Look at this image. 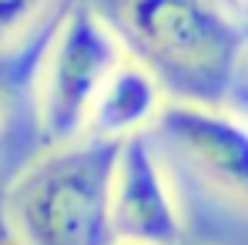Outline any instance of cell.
Wrapping results in <instances>:
<instances>
[{"label": "cell", "instance_id": "obj_1", "mask_svg": "<svg viewBox=\"0 0 248 245\" xmlns=\"http://www.w3.org/2000/svg\"><path fill=\"white\" fill-rule=\"evenodd\" d=\"M168 104L248 111V14L235 0H87Z\"/></svg>", "mask_w": 248, "mask_h": 245}, {"label": "cell", "instance_id": "obj_3", "mask_svg": "<svg viewBox=\"0 0 248 245\" xmlns=\"http://www.w3.org/2000/svg\"><path fill=\"white\" fill-rule=\"evenodd\" d=\"M121 61L118 37L87 0L61 7L34 74V121L44 148L84 138L87 114Z\"/></svg>", "mask_w": 248, "mask_h": 245}, {"label": "cell", "instance_id": "obj_5", "mask_svg": "<svg viewBox=\"0 0 248 245\" xmlns=\"http://www.w3.org/2000/svg\"><path fill=\"white\" fill-rule=\"evenodd\" d=\"M111 235L134 245H181L185 215L151 131L124 138L111 175Z\"/></svg>", "mask_w": 248, "mask_h": 245}, {"label": "cell", "instance_id": "obj_4", "mask_svg": "<svg viewBox=\"0 0 248 245\" xmlns=\"http://www.w3.org/2000/svg\"><path fill=\"white\" fill-rule=\"evenodd\" d=\"M158 148L178 155L218 198L248 212V118L215 108L168 104L151 128Z\"/></svg>", "mask_w": 248, "mask_h": 245}, {"label": "cell", "instance_id": "obj_2", "mask_svg": "<svg viewBox=\"0 0 248 245\" xmlns=\"http://www.w3.org/2000/svg\"><path fill=\"white\" fill-rule=\"evenodd\" d=\"M121 141L78 138L44 148L3 192L17 245H111V175Z\"/></svg>", "mask_w": 248, "mask_h": 245}, {"label": "cell", "instance_id": "obj_8", "mask_svg": "<svg viewBox=\"0 0 248 245\" xmlns=\"http://www.w3.org/2000/svg\"><path fill=\"white\" fill-rule=\"evenodd\" d=\"M111 245H134V242H111Z\"/></svg>", "mask_w": 248, "mask_h": 245}, {"label": "cell", "instance_id": "obj_7", "mask_svg": "<svg viewBox=\"0 0 248 245\" xmlns=\"http://www.w3.org/2000/svg\"><path fill=\"white\" fill-rule=\"evenodd\" d=\"M44 0H0V50L31 31Z\"/></svg>", "mask_w": 248, "mask_h": 245}, {"label": "cell", "instance_id": "obj_9", "mask_svg": "<svg viewBox=\"0 0 248 245\" xmlns=\"http://www.w3.org/2000/svg\"><path fill=\"white\" fill-rule=\"evenodd\" d=\"M242 3H245V14H248V0H242Z\"/></svg>", "mask_w": 248, "mask_h": 245}, {"label": "cell", "instance_id": "obj_6", "mask_svg": "<svg viewBox=\"0 0 248 245\" xmlns=\"http://www.w3.org/2000/svg\"><path fill=\"white\" fill-rule=\"evenodd\" d=\"M165 108H168V98L161 91V84L141 64L124 57L101 87V94H97V101L87 114L84 138L124 141V138L144 134L158 124Z\"/></svg>", "mask_w": 248, "mask_h": 245}]
</instances>
